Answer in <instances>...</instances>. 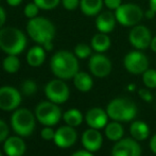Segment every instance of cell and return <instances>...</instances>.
Listing matches in <instances>:
<instances>
[{"instance_id": "obj_1", "label": "cell", "mask_w": 156, "mask_h": 156, "mask_svg": "<svg viewBox=\"0 0 156 156\" xmlns=\"http://www.w3.org/2000/svg\"><path fill=\"white\" fill-rule=\"evenodd\" d=\"M50 67L56 78L69 80L73 79L79 72V61L74 53L67 50H61L51 58Z\"/></svg>"}, {"instance_id": "obj_2", "label": "cell", "mask_w": 156, "mask_h": 156, "mask_svg": "<svg viewBox=\"0 0 156 156\" xmlns=\"http://www.w3.org/2000/svg\"><path fill=\"white\" fill-rule=\"evenodd\" d=\"M27 46L26 35L14 27L0 29V49L6 54L18 55Z\"/></svg>"}, {"instance_id": "obj_3", "label": "cell", "mask_w": 156, "mask_h": 156, "mask_svg": "<svg viewBox=\"0 0 156 156\" xmlns=\"http://www.w3.org/2000/svg\"><path fill=\"white\" fill-rule=\"evenodd\" d=\"M27 32L33 41L43 46L53 41L55 36V27L49 19L34 17L28 21Z\"/></svg>"}, {"instance_id": "obj_4", "label": "cell", "mask_w": 156, "mask_h": 156, "mask_svg": "<svg viewBox=\"0 0 156 156\" xmlns=\"http://www.w3.org/2000/svg\"><path fill=\"white\" fill-rule=\"evenodd\" d=\"M106 113L114 121L129 122L137 115V106L126 98H116L107 104Z\"/></svg>"}, {"instance_id": "obj_5", "label": "cell", "mask_w": 156, "mask_h": 156, "mask_svg": "<svg viewBox=\"0 0 156 156\" xmlns=\"http://www.w3.org/2000/svg\"><path fill=\"white\" fill-rule=\"evenodd\" d=\"M35 116L28 108H17L11 117V125L17 135L28 137L34 132L36 121Z\"/></svg>"}, {"instance_id": "obj_6", "label": "cell", "mask_w": 156, "mask_h": 156, "mask_svg": "<svg viewBox=\"0 0 156 156\" xmlns=\"http://www.w3.org/2000/svg\"><path fill=\"white\" fill-rule=\"evenodd\" d=\"M117 23L123 27H134L144 18V13L139 5L135 3H122L115 11Z\"/></svg>"}, {"instance_id": "obj_7", "label": "cell", "mask_w": 156, "mask_h": 156, "mask_svg": "<svg viewBox=\"0 0 156 156\" xmlns=\"http://www.w3.org/2000/svg\"><path fill=\"white\" fill-rule=\"evenodd\" d=\"M62 111L56 103L51 101L41 102L35 108V117L45 126H53L62 118Z\"/></svg>"}, {"instance_id": "obj_8", "label": "cell", "mask_w": 156, "mask_h": 156, "mask_svg": "<svg viewBox=\"0 0 156 156\" xmlns=\"http://www.w3.org/2000/svg\"><path fill=\"white\" fill-rule=\"evenodd\" d=\"M45 94L49 101L56 104H62L69 99L70 90L64 80L58 78L47 83L45 86Z\"/></svg>"}, {"instance_id": "obj_9", "label": "cell", "mask_w": 156, "mask_h": 156, "mask_svg": "<svg viewBox=\"0 0 156 156\" xmlns=\"http://www.w3.org/2000/svg\"><path fill=\"white\" fill-rule=\"evenodd\" d=\"M123 65L129 73L142 74L147 69H149V58L140 50H134L124 56Z\"/></svg>"}, {"instance_id": "obj_10", "label": "cell", "mask_w": 156, "mask_h": 156, "mask_svg": "<svg viewBox=\"0 0 156 156\" xmlns=\"http://www.w3.org/2000/svg\"><path fill=\"white\" fill-rule=\"evenodd\" d=\"M152 34L151 31L144 25H136L132 27L129 34V44L135 48L136 50H146L150 47L151 41H152Z\"/></svg>"}, {"instance_id": "obj_11", "label": "cell", "mask_w": 156, "mask_h": 156, "mask_svg": "<svg viewBox=\"0 0 156 156\" xmlns=\"http://www.w3.org/2000/svg\"><path fill=\"white\" fill-rule=\"evenodd\" d=\"M21 103V94L12 86L0 87V109L11 112L17 109Z\"/></svg>"}, {"instance_id": "obj_12", "label": "cell", "mask_w": 156, "mask_h": 156, "mask_svg": "<svg viewBox=\"0 0 156 156\" xmlns=\"http://www.w3.org/2000/svg\"><path fill=\"white\" fill-rule=\"evenodd\" d=\"M88 67L93 76L102 79L109 76V73L112 72L113 65H112L111 60L106 55L97 52L89 58Z\"/></svg>"}, {"instance_id": "obj_13", "label": "cell", "mask_w": 156, "mask_h": 156, "mask_svg": "<svg viewBox=\"0 0 156 156\" xmlns=\"http://www.w3.org/2000/svg\"><path fill=\"white\" fill-rule=\"evenodd\" d=\"M112 156H141V147L134 138H124L116 141L111 152Z\"/></svg>"}, {"instance_id": "obj_14", "label": "cell", "mask_w": 156, "mask_h": 156, "mask_svg": "<svg viewBox=\"0 0 156 156\" xmlns=\"http://www.w3.org/2000/svg\"><path fill=\"white\" fill-rule=\"evenodd\" d=\"M76 139H78V134L74 127L70 125H64L55 131L53 141L58 148L66 149L73 146L76 142Z\"/></svg>"}, {"instance_id": "obj_15", "label": "cell", "mask_w": 156, "mask_h": 156, "mask_svg": "<svg viewBox=\"0 0 156 156\" xmlns=\"http://www.w3.org/2000/svg\"><path fill=\"white\" fill-rule=\"evenodd\" d=\"M82 144L85 150L89 152H97L103 144V136L97 129H86L82 135Z\"/></svg>"}, {"instance_id": "obj_16", "label": "cell", "mask_w": 156, "mask_h": 156, "mask_svg": "<svg viewBox=\"0 0 156 156\" xmlns=\"http://www.w3.org/2000/svg\"><path fill=\"white\" fill-rule=\"evenodd\" d=\"M108 118L109 117L106 111L100 108V107H93L89 111H87L86 115H85V120H86L88 126L97 129H104L107 124Z\"/></svg>"}, {"instance_id": "obj_17", "label": "cell", "mask_w": 156, "mask_h": 156, "mask_svg": "<svg viewBox=\"0 0 156 156\" xmlns=\"http://www.w3.org/2000/svg\"><path fill=\"white\" fill-rule=\"evenodd\" d=\"M3 151L8 156H23L26 152V144L21 136H11L4 140Z\"/></svg>"}, {"instance_id": "obj_18", "label": "cell", "mask_w": 156, "mask_h": 156, "mask_svg": "<svg viewBox=\"0 0 156 156\" xmlns=\"http://www.w3.org/2000/svg\"><path fill=\"white\" fill-rule=\"evenodd\" d=\"M116 19L115 13L111 12V11H104V12H100L96 18V27L99 32L102 33H111L115 29Z\"/></svg>"}, {"instance_id": "obj_19", "label": "cell", "mask_w": 156, "mask_h": 156, "mask_svg": "<svg viewBox=\"0 0 156 156\" xmlns=\"http://www.w3.org/2000/svg\"><path fill=\"white\" fill-rule=\"evenodd\" d=\"M129 133H131L132 138H134L137 141H144L150 135V129L149 125L144 121H134L129 126Z\"/></svg>"}, {"instance_id": "obj_20", "label": "cell", "mask_w": 156, "mask_h": 156, "mask_svg": "<svg viewBox=\"0 0 156 156\" xmlns=\"http://www.w3.org/2000/svg\"><path fill=\"white\" fill-rule=\"evenodd\" d=\"M46 60V50L43 46H34L27 53V62L32 67H39Z\"/></svg>"}, {"instance_id": "obj_21", "label": "cell", "mask_w": 156, "mask_h": 156, "mask_svg": "<svg viewBox=\"0 0 156 156\" xmlns=\"http://www.w3.org/2000/svg\"><path fill=\"white\" fill-rule=\"evenodd\" d=\"M90 45L93 50H94L98 53H103V52L107 51L109 49L112 45V41L109 36L106 33L99 32L97 34H94L91 38Z\"/></svg>"}, {"instance_id": "obj_22", "label": "cell", "mask_w": 156, "mask_h": 156, "mask_svg": "<svg viewBox=\"0 0 156 156\" xmlns=\"http://www.w3.org/2000/svg\"><path fill=\"white\" fill-rule=\"evenodd\" d=\"M73 84L78 90L82 93H88L94 86L93 78L87 72L79 71L73 76Z\"/></svg>"}, {"instance_id": "obj_23", "label": "cell", "mask_w": 156, "mask_h": 156, "mask_svg": "<svg viewBox=\"0 0 156 156\" xmlns=\"http://www.w3.org/2000/svg\"><path fill=\"white\" fill-rule=\"evenodd\" d=\"M104 0H80L81 11L86 16H96L102 11Z\"/></svg>"}, {"instance_id": "obj_24", "label": "cell", "mask_w": 156, "mask_h": 156, "mask_svg": "<svg viewBox=\"0 0 156 156\" xmlns=\"http://www.w3.org/2000/svg\"><path fill=\"white\" fill-rule=\"evenodd\" d=\"M124 135V129L119 121L109 122L105 126V136L112 141H119Z\"/></svg>"}, {"instance_id": "obj_25", "label": "cell", "mask_w": 156, "mask_h": 156, "mask_svg": "<svg viewBox=\"0 0 156 156\" xmlns=\"http://www.w3.org/2000/svg\"><path fill=\"white\" fill-rule=\"evenodd\" d=\"M63 119L65 121V123L70 126L76 127L79 125L82 124L83 122V115L79 109L76 108H71L68 109L66 113H64Z\"/></svg>"}, {"instance_id": "obj_26", "label": "cell", "mask_w": 156, "mask_h": 156, "mask_svg": "<svg viewBox=\"0 0 156 156\" xmlns=\"http://www.w3.org/2000/svg\"><path fill=\"white\" fill-rule=\"evenodd\" d=\"M2 67H3L4 71L9 72V73H15L20 68V61L17 58V55L8 54V56L4 58L3 62H2Z\"/></svg>"}, {"instance_id": "obj_27", "label": "cell", "mask_w": 156, "mask_h": 156, "mask_svg": "<svg viewBox=\"0 0 156 156\" xmlns=\"http://www.w3.org/2000/svg\"><path fill=\"white\" fill-rule=\"evenodd\" d=\"M142 82L144 86L149 89L156 88V70L155 69H147L142 73Z\"/></svg>"}, {"instance_id": "obj_28", "label": "cell", "mask_w": 156, "mask_h": 156, "mask_svg": "<svg viewBox=\"0 0 156 156\" xmlns=\"http://www.w3.org/2000/svg\"><path fill=\"white\" fill-rule=\"evenodd\" d=\"M93 48L88 46L87 44L81 43L74 47V54L78 58H87L91 55Z\"/></svg>"}, {"instance_id": "obj_29", "label": "cell", "mask_w": 156, "mask_h": 156, "mask_svg": "<svg viewBox=\"0 0 156 156\" xmlns=\"http://www.w3.org/2000/svg\"><path fill=\"white\" fill-rule=\"evenodd\" d=\"M37 91V84L33 80H26L21 84V93L25 96H32Z\"/></svg>"}, {"instance_id": "obj_30", "label": "cell", "mask_w": 156, "mask_h": 156, "mask_svg": "<svg viewBox=\"0 0 156 156\" xmlns=\"http://www.w3.org/2000/svg\"><path fill=\"white\" fill-rule=\"evenodd\" d=\"M62 0H34L39 9L41 10H53L58 5Z\"/></svg>"}, {"instance_id": "obj_31", "label": "cell", "mask_w": 156, "mask_h": 156, "mask_svg": "<svg viewBox=\"0 0 156 156\" xmlns=\"http://www.w3.org/2000/svg\"><path fill=\"white\" fill-rule=\"evenodd\" d=\"M39 8L37 6V4L35 2H31V3H28L25 8V15L28 18H34L38 14Z\"/></svg>"}, {"instance_id": "obj_32", "label": "cell", "mask_w": 156, "mask_h": 156, "mask_svg": "<svg viewBox=\"0 0 156 156\" xmlns=\"http://www.w3.org/2000/svg\"><path fill=\"white\" fill-rule=\"evenodd\" d=\"M9 134H10V129L9 126L3 120L0 119V144L4 142V140L9 137Z\"/></svg>"}, {"instance_id": "obj_33", "label": "cell", "mask_w": 156, "mask_h": 156, "mask_svg": "<svg viewBox=\"0 0 156 156\" xmlns=\"http://www.w3.org/2000/svg\"><path fill=\"white\" fill-rule=\"evenodd\" d=\"M41 135L43 137V139L45 140H53L54 135H55V131L51 126H45L41 129Z\"/></svg>"}, {"instance_id": "obj_34", "label": "cell", "mask_w": 156, "mask_h": 156, "mask_svg": "<svg viewBox=\"0 0 156 156\" xmlns=\"http://www.w3.org/2000/svg\"><path fill=\"white\" fill-rule=\"evenodd\" d=\"M63 6L68 11H74L80 5V0H62Z\"/></svg>"}, {"instance_id": "obj_35", "label": "cell", "mask_w": 156, "mask_h": 156, "mask_svg": "<svg viewBox=\"0 0 156 156\" xmlns=\"http://www.w3.org/2000/svg\"><path fill=\"white\" fill-rule=\"evenodd\" d=\"M138 94H139V97L144 102H152L153 96L151 94V91L149 90V88H140L138 90Z\"/></svg>"}, {"instance_id": "obj_36", "label": "cell", "mask_w": 156, "mask_h": 156, "mask_svg": "<svg viewBox=\"0 0 156 156\" xmlns=\"http://www.w3.org/2000/svg\"><path fill=\"white\" fill-rule=\"evenodd\" d=\"M121 4L122 0H104V5L112 11H116Z\"/></svg>"}, {"instance_id": "obj_37", "label": "cell", "mask_w": 156, "mask_h": 156, "mask_svg": "<svg viewBox=\"0 0 156 156\" xmlns=\"http://www.w3.org/2000/svg\"><path fill=\"white\" fill-rule=\"evenodd\" d=\"M5 19H6L5 11L3 10V8H1V6H0V29L3 27L4 23H5Z\"/></svg>"}, {"instance_id": "obj_38", "label": "cell", "mask_w": 156, "mask_h": 156, "mask_svg": "<svg viewBox=\"0 0 156 156\" xmlns=\"http://www.w3.org/2000/svg\"><path fill=\"white\" fill-rule=\"evenodd\" d=\"M71 156H94V155H93V152H89V151H87V150H80V151L74 152Z\"/></svg>"}, {"instance_id": "obj_39", "label": "cell", "mask_w": 156, "mask_h": 156, "mask_svg": "<svg viewBox=\"0 0 156 156\" xmlns=\"http://www.w3.org/2000/svg\"><path fill=\"white\" fill-rule=\"evenodd\" d=\"M150 149H151V151L156 155V134L151 138V140H150Z\"/></svg>"}, {"instance_id": "obj_40", "label": "cell", "mask_w": 156, "mask_h": 156, "mask_svg": "<svg viewBox=\"0 0 156 156\" xmlns=\"http://www.w3.org/2000/svg\"><path fill=\"white\" fill-rule=\"evenodd\" d=\"M155 15H156V13L150 8H149V10H147V12L144 13V16H146L147 19H153L155 17Z\"/></svg>"}, {"instance_id": "obj_41", "label": "cell", "mask_w": 156, "mask_h": 156, "mask_svg": "<svg viewBox=\"0 0 156 156\" xmlns=\"http://www.w3.org/2000/svg\"><path fill=\"white\" fill-rule=\"evenodd\" d=\"M21 1H23V0H6V2H8V3L10 4L11 6L19 5V4L21 3Z\"/></svg>"}, {"instance_id": "obj_42", "label": "cell", "mask_w": 156, "mask_h": 156, "mask_svg": "<svg viewBox=\"0 0 156 156\" xmlns=\"http://www.w3.org/2000/svg\"><path fill=\"white\" fill-rule=\"evenodd\" d=\"M150 48L153 52L156 53V36L152 37V41H151V44H150Z\"/></svg>"}, {"instance_id": "obj_43", "label": "cell", "mask_w": 156, "mask_h": 156, "mask_svg": "<svg viewBox=\"0 0 156 156\" xmlns=\"http://www.w3.org/2000/svg\"><path fill=\"white\" fill-rule=\"evenodd\" d=\"M149 6H150V9H152V10L156 13V0H150Z\"/></svg>"}, {"instance_id": "obj_44", "label": "cell", "mask_w": 156, "mask_h": 156, "mask_svg": "<svg viewBox=\"0 0 156 156\" xmlns=\"http://www.w3.org/2000/svg\"><path fill=\"white\" fill-rule=\"evenodd\" d=\"M126 89H127L129 91H134V90H136L135 84H129V85H127V87H126Z\"/></svg>"}, {"instance_id": "obj_45", "label": "cell", "mask_w": 156, "mask_h": 156, "mask_svg": "<svg viewBox=\"0 0 156 156\" xmlns=\"http://www.w3.org/2000/svg\"><path fill=\"white\" fill-rule=\"evenodd\" d=\"M0 156H2V153H1V151H0Z\"/></svg>"}]
</instances>
